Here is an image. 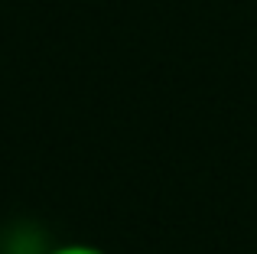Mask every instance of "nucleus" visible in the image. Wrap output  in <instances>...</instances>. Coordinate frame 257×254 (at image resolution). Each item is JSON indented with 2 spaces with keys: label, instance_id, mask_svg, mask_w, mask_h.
<instances>
[{
  "label": "nucleus",
  "instance_id": "obj_1",
  "mask_svg": "<svg viewBox=\"0 0 257 254\" xmlns=\"http://www.w3.org/2000/svg\"><path fill=\"white\" fill-rule=\"evenodd\" d=\"M46 254H104L101 248H94V244H82V241H72V244H59V248L46 251Z\"/></svg>",
  "mask_w": 257,
  "mask_h": 254
}]
</instances>
